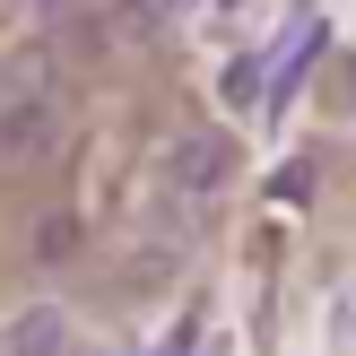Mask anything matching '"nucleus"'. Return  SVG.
<instances>
[{"label": "nucleus", "instance_id": "1", "mask_svg": "<svg viewBox=\"0 0 356 356\" xmlns=\"http://www.w3.org/2000/svg\"><path fill=\"white\" fill-rule=\"evenodd\" d=\"M226 174H235V148H226L218 131H191V139H174V148H165V183L183 191V200H209Z\"/></svg>", "mask_w": 356, "mask_h": 356}, {"label": "nucleus", "instance_id": "2", "mask_svg": "<svg viewBox=\"0 0 356 356\" xmlns=\"http://www.w3.org/2000/svg\"><path fill=\"white\" fill-rule=\"evenodd\" d=\"M52 148V104H9L0 113V156H44Z\"/></svg>", "mask_w": 356, "mask_h": 356}, {"label": "nucleus", "instance_id": "3", "mask_svg": "<svg viewBox=\"0 0 356 356\" xmlns=\"http://www.w3.org/2000/svg\"><path fill=\"white\" fill-rule=\"evenodd\" d=\"M61 313H52V305H35V313H17V322H9V356H61Z\"/></svg>", "mask_w": 356, "mask_h": 356}, {"label": "nucleus", "instance_id": "4", "mask_svg": "<svg viewBox=\"0 0 356 356\" xmlns=\"http://www.w3.org/2000/svg\"><path fill=\"white\" fill-rule=\"evenodd\" d=\"M70 252H79V226H70V218H44V226H35V261H52V270H61Z\"/></svg>", "mask_w": 356, "mask_h": 356}, {"label": "nucleus", "instance_id": "5", "mask_svg": "<svg viewBox=\"0 0 356 356\" xmlns=\"http://www.w3.org/2000/svg\"><path fill=\"white\" fill-rule=\"evenodd\" d=\"M174 17V0H122V35H156Z\"/></svg>", "mask_w": 356, "mask_h": 356}, {"label": "nucleus", "instance_id": "6", "mask_svg": "<svg viewBox=\"0 0 356 356\" xmlns=\"http://www.w3.org/2000/svg\"><path fill=\"white\" fill-rule=\"evenodd\" d=\"M218 87H226V104H252V96H261V61H252V52H243V61H226Z\"/></svg>", "mask_w": 356, "mask_h": 356}, {"label": "nucleus", "instance_id": "7", "mask_svg": "<svg viewBox=\"0 0 356 356\" xmlns=\"http://www.w3.org/2000/svg\"><path fill=\"white\" fill-rule=\"evenodd\" d=\"M270 191H278V200H313V165H278Z\"/></svg>", "mask_w": 356, "mask_h": 356}]
</instances>
